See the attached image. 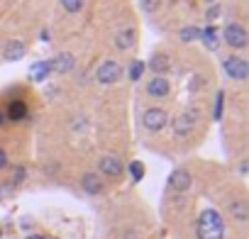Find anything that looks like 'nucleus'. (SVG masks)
Here are the masks:
<instances>
[{
	"label": "nucleus",
	"instance_id": "f257e3e1",
	"mask_svg": "<svg viewBox=\"0 0 249 239\" xmlns=\"http://www.w3.org/2000/svg\"><path fill=\"white\" fill-rule=\"evenodd\" d=\"M196 232H198V239H222L225 237V224H222L220 212L217 210L200 212L198 224H196Z\"/></svg>",
	"mask_w": 249,
	"mask_h": 239
},
{
	"label": "nucleus",
	"instance_id": "f03ea898",
	"mask_svg": "<svg viewBox=\"0 0 249 239\" xmlns=\"http://www.w3.org/2000/svg\"><path fill=\"white\" fill-rule=\"evenodd\" d=\"M142 122H144V127H147L149 132H159V130L166 127L169 115H166L164 110H159V107H149V110L142 115Z\"/></svg>",
	"mask_w": 249,
	"mask_h": 239
},
{
	"label": "nucleus",
	"instance_id": "7ed1b4c3",
	"mask_svg": "<svg viewBox=\"0 0 249 239\" xmlns=\"http://www.w3.org/2000/svg\"><path fill=\"white\" fill-rule=\"evenodd\" d=\"M225 39H227V44L230 47H234V49H244L247 47V30L242 27V25H227L225 27Z\"/></svg>",
	"mask_w": 249,
	"mask_h": 239
},
{
	"label": "nucleus",
	"instance_id": "20e7f679",
	"mask_svg": "<svg viewBox=\"0 0 249 239\" xmlns=\"http://www.w3.org/2000/svg\"><path fill=\"white\" fill-rule=\"evenodd\" d=\"M225 73L230 78H237V81H244L249 76V64L244 59H237V56H230L225 61Z\"/></svg>",
	"mask_w": 249,
	"mask_h": 239
},
{
	"label": "nucleus",
	"instance_id": "39448f33",
	"mask_svg": "<svg viewBox=\"0 0 249 239\" xmlns=\"http://www.w3.org/2000/svg\"><path fill=\"white\" fill-rule=\"evenodd\" d=\"M191 183H193V178H191V173H188L186 169H176V171L171 173V178H169V186H171L174 190H178V193L188 190Z\"/></svg>",
	"mask_w": 249,
	"mask_h": 239
},
{
	"label": "nucleus",
	"instance_id": "423d86ee",
	"mask_svg": "<svg viewBox=\"0 0 249 239\" xmlns=\"http://www.w3.org/2000/svg\"><path fill=\"white\" fill-rule=\"evenodd\" d=\"M120 73H122V71H120V66H117L115 61H105V64L98 68V81L107 85V83H115V81L120 78Z\"/></svg>",
	"mask_w": 249,
	"mask_h": 239
},
{
	"label": "nucleus",
	"instance_id": "0eeeda50",
	"mask_svg": "<svg viewBox=\"0 0 249 239\" xmlns=\"http://www.w3.org/2000/svg\"><path fill=\"white\" fill-rule=\"evenodd\" d=\"M193 125H196V115L183 112V115H178V117L174 120V132H176L178 137H186V135H191Z\"/></svg>",
	"mask_w": 249,
	"mask_h": 239
},
{
	"label": "nucleus",
	"instance_id": "6e6552de",
	"mask_svg": "<svg viewBox=\"0 0 249 239\" xmlns=\"http://www.w3.org/2000/svg\"><path fill=\"white\" fill-rule=\"evenodd\" d=\"M100 171H103L105 176L117 178V176L122 173V161H120L117 156H103V159H100Z\"/></svg>",
	"mask_w": 249,
	"mask_h": 239
},
{
	"label": "nucleus",
	"instance_id": "1a4fd4ad",
	"mask_svg": "<svg viewBox=\"0 0 249 239\" xmlns=\"http://www.w3.org/2000/svg\"><path fill=\"white\" fill-rule=\"evenodd\" d=\"M49 64H52L54 71H59V73H69V71L73 68V56H71V54H56Z\"/></svg>",
	"mask_w": 249,
	"mask_h": 239
},
{
	"label": "nucleus",
	"instance_id": "9d476101",
	"mask_svg": "<svg viewBox=\"0 0 249 239\" xmlns=\"http://www.w3.org/2000/svg\"><path fill=\"white\" fill-rule=\"evenodd\" d=\"M149 68H152L154 73H166V71L171 68V59L159 51V54H154V56L149 59Z\"/></svg>",
	"mask_w": 249,
	"mask_h": 239
},
{
	"label": "nucleus",
	"instance_id": "9b49d317",
	"mask_svg": "<svg viewBox=\"0 0 249 239\" xmlns=\"http://www.w3.org/2000/svg\"><path fill=\"white\" fill-rule=\"evenodd\" d=\"M169 81L166 78H154L149 85H147V93L149 95H154V98H164V95H169Z\"/></svg>",
	"mask_w": 249,
	"mask_h": 239
},
{
	"label": "nucleus",
	"instance_id": "f8f14e48",
	"mask_svg": "<svg viewBox=\"0 0 249 239\" xmlns=\"http://www.w3.org/2000/svg\"><path fill=\"white\" fill-rule=\"evenodd\" d=\"M115 44L117 49H130L135 44V30H120L115 34Z\"/></svg>",
	"mask_w": 249,
	"mask_h": 239
},
{
	"label": "nucleus",
	"instance_id": "ddd939ff",
	"mask_svg": "<svg viewBox=\"0 0 249 239\" xmlns=\"http://www.w3.org/2000/svg\"><path fill=\"white\" fill-rule=\"evenodd\" d=\"M25 56V44L22 42H8L5 47V59L8 61H20Z\"/></svg>",
	"mask_w": 249,
	"mask_h": 239
},
{
	"label": "nucleus",
	"instance_id": "4468645a",
	"mask_svg": "<svg viewBox=\"0 0 249 239\" xmlns=\"http://www.w3.org/2000/svg\"><path fill=\"white\" fill-rule=\"evenodd\" d=\"M83 190H86V193H90V195L103 193V183H100V178H98V176H93V173H86V176H83Z\"/></svg>",
	"mask_w": 249,
	"mask_h": 239
},
{
	"label": "nucleus",
	"instance_id": "2eb2a0df",
	"mask_svg": "<svg viewBox=\"0 0 249 239\" xmlns=\"http://www.w3.org/2000/svg\"><path fill=\"white\" fill-rule=\"evenodd\" d=\"M200 39L205 42V47H208V49H213V51L217 49V30H215L213 25H210V27H205V30H200Z\"/></svg>",
	"mask_w": 249,
	"mask_h": 239
},
{
	"label": "nucleus",
	"instance_id": "dca6fc26",
	"mask_svg": "<svg viewBox=\"0 0 249 239\" xmlns=\"http://www.w3.org/2000/svg\"><path fill=\"white\" fill-rule=\"evenodd\" d=\"M230 215H232L234 220L244 222V220L249 217V207H247V203H244V200H237V203H232V205H230Z\"/></svg>",
	"mask_w": 249,
	"mask_h": 239
},
{
	"label": "nucleus",
	"instance_id": "f3484780",
	"mask_svg": "<svg viewBox=\"0 0 249 239\" xmlns=\"http://www.w3.org/2000/svg\"><path fill=\"white\" fill-rule=\"evenodd\" d=\"M8 115H10V120H22V117L27 115V105H25L22 100H13V102L8 105Z\"/></svg>",
	"mask_w": 249,
	"mask_h": 239
},
{
	"label": "nucleus",
	"instance_id": "a211bd4d",
	"mask_svg": "<svg viewBox=\"0 0 249 239\" xmlns=\"http://www.w3.org/2000/svg\"><path fill=\"white\" fill-rule=\"evenodd\" d=\"M49 71H52V64H49V61H37V64L32 66L30 76H32L35 81H42V78H44V76H47Z\"/></svg>",
	"mask_w": 249,
	"mask_h": 239
},
{
	"label": "nucleus",
	"instance_id": "6ab92c4d",
	"mask_svg": "<svg viewBox=\"0 0 249 239\" xmlns=\"http://www.w3.org/2000/svg\"><path fill=\"white\" fill-rule=\"evenodd\" d=\"M181 39L183 42H196V39H200V30L198 27H183L181 30Z\"/></svg>",
	"mask_w": 249,
	"mask_h": 239
},
{
	"label": "nucleus",
	"instance_id": "aec40b11",
	"mask_svg": "<svg viewBox=\"0 0 249 239\" xmlns=\"http://www.w3.org/2000/svg\"><path fill=\"white\" fill-rule=\"evenodd\" d=\"M130 173H132L135 181H142V178H144V166H142V161H132V164H130Z\"/></svg>",
	"mask_w": 249,
	"mask_h": 239
},
{
	"label": "nucleus",
	"instance_id": "412c9836",
	"mask_svg": "<svg viewBox=\"0 0 249 239\" xmlns=\"http://www.w3.org/2000/svg\"><path fill=\"white\" fill-rule=\"evenodd\" d=\"M142 71H144V64H142V61H132V64H130V78H132V81H137V78L142 76Z\"/></svg>",
	"mask_w": 249,
	"mask_h": 239
},
{
	"label": "nucleus",
	"instance_id": "4be33fe9",
	"mask_svg": "<svg viewBox=\"0 0 249 239\" xmlns=\"http://www.w3.org/2000/svg\"><path fill=\"white\" fill-rule=\"evenodd\" d=\"M61 5H64L69 13H76V10L83 8V0H61Z\"/></svg>",
	"mask_w": 249,
	"mask_h": 239
},
{
	"label": "nucleus",
	"instance_id": "5701e85b",
	"mask_svg": "<svg viewBox=\"0 0 249 239\" xmlns=\"http://www.w3.org/2000/svg\"><path fill=\"white\" fill-rule=\"evenodd\" d=\"M222 98H225V95H222V93H217V100H215V117H220V115H222Z\"/></svg>",
	"mask_w": 249,
	"mask_h": 239
},
{
	"label": "nucleus",
	"instance_id": "b1692460",
	"mask_svg": "<svg viewBox=\"0 0 249 239\" xmlns=\"http://www.w3.org/2000/svg\"><path fill=\"white\" fill-rule=\"evenodd\" d=\"M205 15H208V20H215V17L220 15V5H213V8H210Z\"/></svg>",
	"mask_w": 249,
	"mask_h": 239
},
{
	"label": "nucleus",
	"instance_id": "393cba45",
	"mask_svg": "<svg viewBox=\"0 0 249 239\" xmlns=\"http://www.w3.org/2000/svg\"><path fill=\"white\" fill-rule=\"evenodd\" d=\"M8 164V156H5V152H0V169H3Z\"/></svg>",
	"mask_w": 249,
	"mask_h": 239
},
{
	"label": "nucleus",
	"instance_id": "a878e982",
	"mask_svg": "<svg viewBox=\"0 0 249 239\" xmlns=\"http://www.w3.org/2000/svg\"><path fill=\"white\" fill-rule=\"evenodd\" d=\"M27 239H49V237H42V234H35V237H27Z\"/></svg>",
	"mask_w": 249,
	"mask_h": 239
},
{
	"label": "nucleus",
	"instance_id": "bb28decb",
	"mask_svg": "<svg viewBox=\"0 0 249 239\" xmlns=\"http://www.w3.org/2000/svg\"><path fill=\"white\" fill-rule=\"evenodd\" d=\"M0 125H3V115H0Z\"/></svg>",
	"mask_w": 249,
	"mask_h": 239
}]
</instances>
